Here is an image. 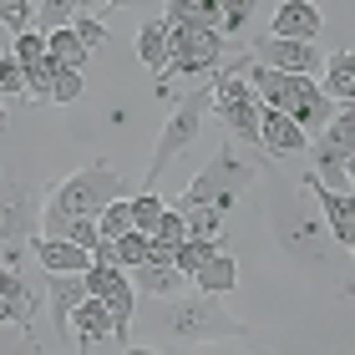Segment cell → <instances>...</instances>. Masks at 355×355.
I'll use <instances>...</instances> for the list:
<instances>
[{
    "label": "cell",
    "instance_id": "obj_17",
    "mask_svg": "<svg viewBox=\"0 0 355 355\" xmlns=\"http://www.w3.org/2000/svg\"><path fill=\"white\" fill-rule=\"evenodd\" d=\"M67 330L76 335V350H92L96 340H107V335H117V325H112V310H107V304L102 300H82V304H76V310H71V320H67Z\"/></svg>",
    "mask_w": 355,
    "mask_h": 355
},
{
    "label": "cell",
    "instance_id": "obj_12",
    "mask_svg": "<svg viewBox=\"0 0 355 355\" xmlns=\"http://www.w3.org/2000/svg\"><path fill=\"white\" fill-rule=\"evenodd\" d=\"M300 188L315 198L320 208V218H325V234L335 239L340 249H355V203H350V193H335V188H320L310 173L300 178Z\"/></svg>",
    "mask_w": 355,
    "mask_h": 355
},
{
    "label": "cell",
    "instance_id": "obj_39",
    "mask_svg": "<svg viewBox=\"0 0 355 355\" xmlns=\"http://www.w3.org/2000/svg\"><path fill=\"white\" fill-rule=\"evenodd\" d=\"M0 132H6V107H0Z\"/></svg>",
    "mask_w": 355,
    "mask_h": 355
},
{
    "label": "cell",
    "instance_id": "obj_38",
    "mask_svg": "<svg viewBox=\"0 0 355 355\" xmlns=\"http://www.w3.org/2000/svg\"><path fill=\"white\" fill-rule=\"evenodd\" d=\"M6 46H10V41H6V31H0V56H6Z\"/></svg>",
    "mask_w": 355,
    "mask_h": 355
},
{
    "label": "cell",
    "instance_id": "obj_19",
    "mask_svg": "<svg viewBox=\"0 0 355 355\" xmlns=\"http://www.w3.org/2000/svg\"><path fill=\"white\" fill-rule=\"evenodd\" d=\"M46 295H51V320H56V335H67V320H71V310L87 300V284H82V274H51Z\"/></svg>",
    "mask_w": 355,
    "mask_h": 355
},
{
    "label": "cell",
    "instance_id": "obj_24",
    "mask_svg": "<svg viewBox=\"0 0 355 355\" xmlns=\"http://www.w3.org/2000/svg\"><path fill=\"white\" fill-rule=\"evenodd\" d=\"M183 229H188V239H198V244H218L223 214L218 208H183Z\"/></svg>",
    "mask_w": 355,
    "mask_h": 355
},
{
    "label": "cell",
    "instance_id": "obj_11",
    "mask_svg": "<svg viewBox=\"0 0 355 355\" xmlns=\"http://www.w3.org/2000/svg\"><path fill=\"white\" fill-rule=\"evenodd\" d=\"M284 117L300 127L304 137H315V132H325V122L335 117V102L325 92H320L310 76H289V96H284Z\"/></svg>",
    "mask_w": 355,
    "mask_h": 355
},
{
    "label": "cell",
    "instance_id": "obj_36",
    "mask_svg": "<svg viewBox=\"0 0 355 355\" xmlns=\"http://www.w3.org/2000/svg\"><path fill=\"white\" fill-rule=\"evenodd\" d=\"M122 355H163V350H148V345H127Z\"/></svg>",
    "mask_w": 355,
    "mask_h": 355
},
{
    "label": "cell",
    "instance_id": "obj_25",
    "mask_svg": "<svg viewBox=\"0 0 355 355\" xmlns=\"http://www.w3.org/2000/svg\"><path fill=\"white\" fill-rule=\"evenodd\" d=\"M127 208H132V234H148V239H153V229H157V218L168 214L157 193H132V198H127Z\"/></svg>",
    "mask_w": 355,
    "mask_h": 355
},
{
    "label": "cell",
    "instance_id": "obj_20",
    "mask_svg": "<svg viewBox=\"0 0 355 355\" xmlns=\"http://www.w3.org/2000/svg\"><path fill=\"white\" fill-rule=\"evenodd\" d=\"M193 284H198V295H229V289L239 284V264H234V254L214 249V254H208V264L193 274Z\"/></svg>",
    "mask_w": 355,
    "mask_h": 355
},
{
    "label": "cell",
    "instance_id": "obj_37",
    "mask_svg": "<svg viewBox=\"0 0 355 355\" xmlns=\"http://www.w3.org/2000/svg\"><path fill=\"white\" fill-rule=\"evenodd\" d=\"M249 355H279V350H264V345H259V350H249Z\"/></svg>",
    "mask_w": 355,
    "mask_h": 355
},
{
    "label": "cell",
    "instance_id": "obj_13",
    "mask_svg": "<svg viewBox=\"0 0 355 355\" xmlns=\"http://www.w3.org/2000/svg\"><path fill=\"white\" fill-rule=\"evenodd\" d=\"M31 320H36V295H31L21 264H0V330L31 335Z\"/></svg>",
    "mask_w": 355,
    "mask_h": 355
},
{
    "label": "cell",
    "instance_id": "obj_18",
    "mask_svg": "<svg viewBox=\"0 0 355 355\" xmlns=\"http://www.w3.org/2000/svg\"><path fill=\"white\" fill-rule=\"evenodd\" d=\"M320 67H325V92L335 107H355V56L350 51H335V56H325L320 61Z\"/></svg>",
    "mask_w": 355,
    "mask_h": 355
},
{
    "label": "cell",
    "instance_id": "obj_7",
    "mask_svg": "<svg viewBox=\"0 0 355 355\" xmlns=\"http://www.w3.org/2000/svg\"><path fill=\"white\" fill-rule=\"evenodd\" d=\"M168 21V15H163ZM223 51H229V41L218 36V31H198V26H178L168 21V76H214L223 67ZM163 76V82H168Z\"/></svg>",
    "mask_w": 355,
    "mask_h": 355
},
{
    "label": "cell",
    "instance_id": "obj_27",
    "mask_svg": "<svg viewBox=\"0 0 355 355\" xmlns=\"http://www.w3.org/2000/svg\"><path fill=\"white\" fill-rule=\"evenodd\" d=\"M96 234H102L107 244H117L122 234H132V208H127V198H117V203H107L102 214H96Z\"/></svg>",
    "mask_w": 355,
    "mask_h": 355
},
{
    "label": "cell",
    "instance_id": "obj_32",
    "mask_svg": "<svg viewBox=\"0 0 355 355\" xmlns=\"http://www.w3.org/2000/svg\"><path fill=\"white\" fill-rule=\"evenodd\" d=\"M71 31H76V41H82L87 51H96V46H107V41H112V31H107L102 21H92V15H76Z\"/></svg>",
    "mask_w": 355,
    "mask_h": 355
},
{
    "label": "cell",
    "instance_id": "obj_28",
    "mask_svg": "<svg viewBox=\"0 0 355 355\" xmlns=\"http://www.w3.org/2000/svg\"><path fill=\"white\" fill-rule=\"evenodd\" d=\"M214 249H218V244H198V239H183V244H178V254H173V269L183 274V279H193V274L208 264V254H214Z\"/></svg>",
    "mask_w": 355,
    "mask_h": 355
},
{
    "label": "cell",
    "instance_id": "obj_33",
    "mask_svg": "<svg viewBox=\"0 0 355 355\" xmlns=\"http://www.w3.org/2000/svg\"><path fill=\"white\" fill-rule=\"evenodd\" d=\"M82 96V71H61L51 82V102H76Z\"/></svg>",
    "mask_w": 355,
    "mask_h": 355
},
{
    "label": "cell",
    "instance_id": "obj_6",
    "mask_svg": "<svg viewBox=\"0 0 355 355\" xmlns=\"http://www.w3.org/2000/svg\"><path fill=\"white\" fill-rule=\"evenodd\" d=\"M315 183L350 193V153H355V107H335V117L325 122V132H315Z\"/></svg>",
    "mask_w": 355,
    "mask_h": 355
},
{
    "label": "cell",
    "instance_id": "obj_22",
    "mask_svg": "<svg viewBox=\"0 0 355 355\" xmlns=\"http://www.w3.org/2000/svg\"><path fill=\"white\" fill-rule=\"evenodd\" d=\"M132 274H137V289H142V295H153V300H178V295H183V284H188L173 264H142Z\"/></svg>",
    "mask_w": 355,
    "mask_h": 355
},
{
    "label": "cell",
    "instance_id": "obj_1",
    "mask_svg": "<svg viewBox=\"0 0 355 355\" xmlns=\"http://www.w3.org/2000/svg\"><path fill=\"white\" fill-rule=\"evenodd\" d=\"M264 218L279 254L300 269H335L340 259V244L325 234V218H320L315 198H304L300 183H284V178H269L264 193Z\"/></svg>",
    "mask_w": 355,
    "mask_h": 355
},
{
    "label": "cell",
    "instance_id": "obj_35",
    "mask_svg": "<svg viewBox=\"0 0 355 355\" xmlns=\"http://www.w3.org/2000/svg\"><path fill=\"white\" fill-rule=\"evenodd\" d=\"M0 92H21V67H15L10 51L0 56Z\"/></svg>",
    "mask_w": 355,
    "mask_h": 355
},
{
    "label": "cell",
    "instance_id": "obj_5",
    "mask_svg": "<svg viewBox=\"0 0 355 355\" xmlns=\"http://www.w3.org/2000/svg\"><path fill=\"white\" fill-rule=\"evenodd\" d=\"M208 107H214V82L193 87L183 102L168 112V127H163V137H157V153H153V163H148V178H142V193H153V188H157V178H163V173L178 163V157L188 153V142L203 132Z\"/></svg>",
    "mask_w": 355,
    "mask_h": 355
},
{
    "label": "cell",
    "instance_id": "obj_14",
    "mask_svg": "<svg viewBox=\"0 0 355 355\" xmlns=\"http://www.w3.org/2000/svg\"><path fill=\"white\" fill-rule=\"evenodd\" d=\"M320 26H325L320 6H310V0H284V6L274 10V21H269V36H279V41H315Z\"/></svg>",
    "mask_w": 355,
    "mask_h": 355
},
{
    "label": "cell",
    "instance_id": "obj_15",
    "mask_svg": "<svg viewBox=\"0 0 355 355\" xmlns=\"http://www.w3.org/2000/svg\"><path fill=\"white\" fill-rule=\"evenodd\" d=\"M31 254L41 259L46 274H87L92 269V254L67 244V239H46V234H31Z\"/></svg>",
    "mask_w": 355,
    "mask_h": 355
},
{
    "label": "cell",
    "instance_id": "obj_4",
    "mask_svg": "<svg viewBox=\"0 0 355 355\" xmlns=\"http://www.w3.org/2000/svg\"><path fill=\"white\" fill-rule=\"evenodd\" d=\"M168 330H173V340H188V345L249 340V325L223 310L218 295H178L173 310H168Z\"/></svg>",
    "mask_w": 355,
    "mask_h": 355
},
{
    "label": "cell",
    "instance_id": "obj_26",
    "mask_svg": "<svg viewBox=\"0 0 355 355\" xmlns=\"http://www.w3.org/2000/svg\"><path fill=\"white\" fill-rule=\"evenodd\" d=\"M76 15H82V6H61V0H46V6H36V21H31V31H41V36H51V31H67Z\"/></svg>",
    "mask_w": 355,
    "mask_h": 355
},
{
    "label": "cell",
    "instance_id": "obj_34",
    "mask_svg": "<svg viewBox=\"0 0 355 355\" xmlns=\"http://www.w3.org/2000/svg\"><path fill=\"white\" fill-rule=\"evenodd\" d=\"M153 239H163V244H183V239H188L183 214H163V218H157V229H153Z\"/></svg>",
    "mask_w": 355,
    "mask_h": 355
},
{
    "label": "cell",
    "instance_id": "obj_30",
    "mask_svg": "<svg viewBox=\"0 0 355 355\" xmlns=\"http://www.w3.org/2000/svg\"><path fill=\"white\" fill-rule=\"evenodd\" d=\"M112 254H117V269H142L148 264V234H122Z\"/></svg>",
    "mask_w": 355,
    "mask_h": 355
},
{
    "label": "cell",
    "instance_id": "obj_2",
    "mask_svg": "<svg viewBox=\"0 0 355 355\" xmlns=\"http://www.w3.org/2000/svg\"><path fill=\"white\" fill-rule=\"evenodd\" d=\"M122 193H127L122 173H117V168H107L102 157H96V163H87L82 173L61 178V183L51 188L41 223H61V218H96L107 203H117Z\"/></svg>",
    "mask_w": 355,
    "mask_h": 355
},
{
    "label": "cell",
    "instance_id": "obj_3",
    "mask_svg": "<svg viewBox=\"0 0 355 355\" xmlns=\"http://www.w3.org/2000/svg\"><path fill=\"white\" fill-rule=\"evenodd\" d=\"M259 163H249V157H239L229 142L208 157V168L188 183V193H183V208H218V214H229V208L239 203V193L244 188H254L259 183Z\"/></svg>",
    "mask_w": 355,
    "mask_h": 355
},
{
    "label": "cell",
    "instance_id": "obj_10",
    "mask_svg": "<svg viewBox=\"0 0 355 355\" xmlns=\"http://www.w3.org/2000/svg\"><path fill=\"white\" fill-rule=\"evenodd\" d=\"M249 56L259 61V67L279 71V76H310V71H320V51H315V41H279V36H254V41H249Z\"/></svg>",
    "mask_w": 355,
    "mask_h": 355
},
{
    "label": "cell",
    "instance_id": "obj_9",
    "mask_svg": "<svg viewBox=\"0 0 355 355\" xmlns=\"http://www.w3.org/2000/svg\"><path fill=\"white\" fill-rule=\"evenodd\" d=\"M82 284H87V295H92V300H102L107 310H112V325H117V335H112V340L127 350V325H132V304H137L132 284H127V274H122V269H102V264H92V269L82 274Z\"/></svg>",
    "mask_w": 355,
    "mask_h": 355
},
{
    "label": "cell",
    "instance_id": "obj_29",
    "mask_svg": "<svg viewBox=\"0 0 355 355\" xmlns=\"http://www.w3.org/2000/svg\"><path fill=\"white\" fill-rule=\"evenodd\" d=\"M10 56H15V67H36V61H46V36L41 31H26V36H10Z\"/></svg>",
    "mask_w": 355,
    "mask_h": 355
},
{
    "label": "cell",
    "instance_id": "obj_16",
    "mask_svg": "<svg viewBox=\"0 0 355 355\" xmlns=\"http://www.w3.org/2000/svg\"><path fill=\"white\" fill-rule=\"evenodd\" d=\"M259 148L269 157H295V153H310V137H304L284 112H264L259 117Z\"/></svg>",
    "mask_w": 355,
    "mask_h": 355
},
{
    "label": "cell",
    "instance_id": "obj_23",
    "mask_svg": "<svg viewBox=\"0 0 355 355\" xmlns=\"http://www.w3.org/2000/svg\"><path fill=\"white\" fill-rule=\"evenodd\" d=\"M46 56H51L61 71H82L92 51H87L82 41H76V31L67 26V31H51V36H46Z\"/></svg>",
    "mask_w": 355,
    "mask_h": 355
},
{
    "label": "cell",
    "instance_id": "obj_31",
    "mask_svg": "<svg viewBox=\"0 0 355 355\" xmlns=\"http://www.w3.org/2000/svg\"><path fill=\"white\" fill-rule=\"evenodd\" d=\"M31 21H36V6H26V0H0V31H10V36H26Z\"/></svg>",
    "mask_w": 355,
    "mask_h": 355
},
{
    "label": "cell",
    "instance_id": "obj_21",
    "mask_svg": "<svg viewBox=\"0 0 355 355\" xmlns=\"http://www.w3.org/2000/svg\"><path fill=\"white\" fill-rule=\"evenodd\" d=\"M137 56H142V67L157 71V82L168 76V21H148L137 31Z\"/></svg>",
    "mask_w": 355,
    "mask_h": 355
},
{
    "label": "cell",
    "instance_id": "obj_8",
    "mask_svg": "<svg viewBox=\"0 0 355 355\" xmlns=\"http://www.w3.org/2000/svg\"><path fill=\"white\" fill-rule=\"evenodd\" d=\"M36 183H26V178L15 173H0V249H10L15 239H31L36 229Z\"/></svg>",
    "mask_w": 355,
    "mask_h": 355
}]
</instances>
